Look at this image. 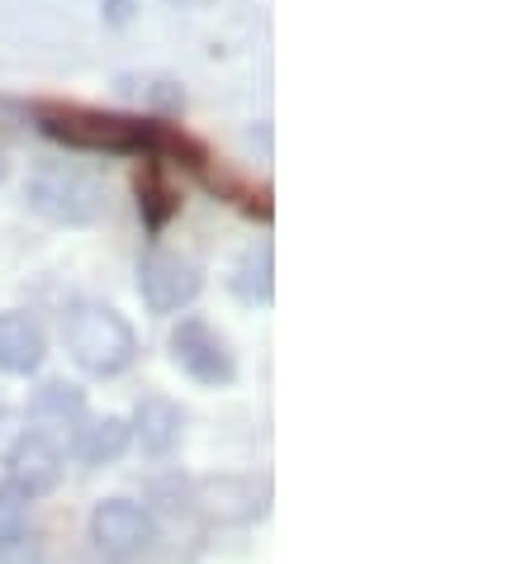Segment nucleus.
I'll return each mask as SVG.
<instances>
[{
    "instance_id": "1",
    "label": "nucleus",
    "mask_w": 531,
    "mask_h": 564,
    "mask_svg": "<svg viewBox=\"0 0 531 564\" xmlns=\"http://www.w3.org/2000/svg\"><path fill=\"white\" fill-rule=\"evenodd\" d=\"M39 129L62 148L76 152H119V156H171L185 166H205V148L181 129L138 115H115V109H90V105H34Z\"/></svg>"
},
{
    "instance_id": "2",
    "label": "nucleus",
    "mask_w": 531,
    "mask_h": 564,
    "mask_svg": "<svg viewBox=\"0 0 531 564\" xmlns=\"http://www.w3.org/2000/svg\"><path fill=\"white\" fill-rule=\"evenodd\" d=\"M62 337H67L72 360L86 375H96V380H115V375H123L138 360V333L129 327V318L96 300H82L67 308Z\"/></svg>"
},
{
    "instance_id": "3",
    "label": "nucleus",
    "mask_w": 531,
    "mask_h": 564,
    "mask_svg": "<svg viewBox=\"0 0 531 564\" xmlns=\"http://www.w3.org/2000/svg\"><path fill=\"white\" fill-rule=\"evenodd\" d=\"M29 205H34L43 218L53 224H67V228H82L90 218H100L105 209V195L100 185L76 166H48L29 181Z\"/></svg>"
},
{
    "instance_id": "4",
    "label": "nucleus",
    "mask_w": 531,
    "mask_h": 564,
    "mask_svg": "<svg viewBox=\"0 0 531 564\" xmlns=\"http://www.w3.org/2000/svg\"><path fill=\"white\" fill-rule=\"evenodd\" d=\"M199 285H205V275H199V265L191 257L171 252V247H152L138 265V294H143V304L152 313H181L199 300Z\"/></svg>"
},
{
    "instance_id": "5",
    "label": "nucleus",
    "mask_w": 531,
    "mask_h": 564,
    "mask_svg": "<svg viewBox=\"0 0 531 564\" xmlns=\"http://www.w3.org/2000/svg\"><path fill=\"white\" fill-rule=\"evenodd\" d=\"M90 541L105 560H133L158 541V517L133 498H105L90 512Z\"/></svg>"
},
{
    "instance_id": "6",
    "label": "nucleus",
    "mask_w": 531,
    "mask_h": 564,
    "mask_svg": "<svg viewBox=\"0 0 531 564\" xmlns=\"http://www.w3.org/2000/svg\"><path fill=\"white\" fill-rule=\"evenodd\" d=\"M171 356H176V366L191 375L195 384H209V389L232 384V375H238L228 341L218 337L205 318H181V327L171 333Z\"/></svg>"
},
{
    "instance_id": "7",
    "label": "nucleus",
    "mask_w": 531,
    "mask_h": 564,
    "mask_svg": "<svg viewBox=\"0 0 531 564\" xmlns=\"http://www.w3.org/2000/svg\"><path fill=\"white\" fill-rule=\"evenodd\" d=\"M6 479L29 498H43L62 484V451L43 432H24L20 442L6 451Z\"/></svg>"
},
{
    "instance_id": "8",
    "label": "nucleus",
    "mask_w": 531,
    "mask_h": 564,
    "mask_svg": "<svg viewBox=\"0 0 531 564\" xmlns=\"http://www.w3.org/2000/svg\"><path fill=\"white\" fill-rule=\"evenodd\" d=\"M48 356V337L29 313H0V375H34Z\"/></svg>"
},
{
    "instance_id": "9",
    "label": "nucleus",
    "mask_w": 531,
    "mask_h": 564,
    "mask_svg": "<svg viewBox=\"0 0 531 564\" xmlns=\"http://www.w3.org/2000/svg\"><path fill=\"white\" fill-rule=\"evenodd\" d=\"M185 432V413L171 399H143L138 409V442H143L148 456H171Z\"/></svg>"
},
{
    "instance_id": "10",
    "label": "nucleus",
    "mask_w": 531,
    "mask_h": 564,
    "mask_svg": "<svg viewBox=\"0 0 531 564\" xmlns=\"http://www.w3.org/2000/svg\"><path fill=\"white\" fill-rule=\"evenodd\" d=\"M123 446H129V422H119V417H105V422H86V427H76V456H82L86 465L119 460Z\"/></svg>"
},
{
    "instance_id": "11",
    "label": "nucleus",
    "mask_w": 531,
    "mask_h": 564,
    "mask_svg": "<svg viewBox=\"0 0 531 564\" xmlns=\"http://www.w3.org/2000/svg\"><path fill=\"white\" fill-rule=\"evenodd\" d=\"M138 209H143L148 228H166V218L181 209V195L166 185L158 156H148V166L138 171Z\"/></svg>"
},
{
    "instance_id": "12",
    "label": "nucleus",
    "mask_w": 531,
    "mask_h": 564,
    "mask_svg": "<svg viewBox=\"0 0 531 564\" xmlns=\"http://www.w3.org/2000/svg\"><path fill=\"white\" fill-rule=\"evenodd\" d=\"M29 512H34V498H29L24 489H14L10 479L0 484V551H10V545L24 541Z\"/></svg>"
},
{
    "instance_id": "13",
    "label": "nucleus",
    "mask_w": 531,
    "mask_h": 564,
    "mask_svg": "<svg viewBox=\"0 0 531 564\" xmlns=\"http://www.w3.org/2000/svg\"><path fill=\"white\" fill-rule=\"evenodd\" d=\"M34 417L39 422H86V399L72 384H43L34 399Z\"/></svg>"
},
{
    "instance_id": "14",
    "label": "nucleus",
    "mask_w": 531,
    "mask_h": 564,
    "mask_svg": "<svg viewBox=\"0 0 531 564\" xmlns=\"http://www.w3.org/2000/svg\"><path fill=\"white\" fill-rule=\"evenodd\" d=\"M6 171H10V162H6V156H0V181H6Z\"/></svg>"
},
{
    "instance_id": "15",
    "label": "nucleus",
    "mask_w": 531,
    "mask_h": 564,
    "mask_svg": "<svg viewBox=\"0 0 531 564\" xmlns=\"http://www.w3.org/2000/svg\"><path fill=\"white\" fill-rule=\"evenodd\" d=\"M0 422H6V403H0Z\"/></svg>"
}]
</instances>
